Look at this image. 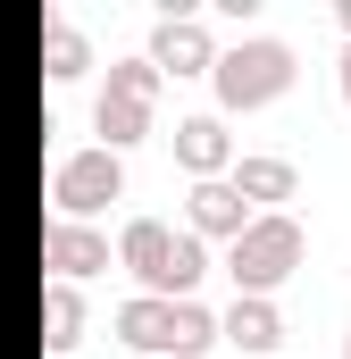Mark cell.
<instances>
[{"label":"cell","instance_id":"1","mask_svg":"<svg viewBox=\"0 0 351 359\" xmlns=\"http://www.w3.org/2000/svg\"><path fill=\"white\" fill-rule=\"evenodd\" d=\"M117 334H126L134 351H184V359H192V351L218 343V318L192 309V301H151V292H143V301L117 309Z\"/></svg>","mask_w":351,"mask_h":359},{"label":"cell","instance_id":"2","mask_svg":"<svg viewBox=\"0 0 351 359\" xmlns=\"http://www.w3.org/2000/svg\"><path fill=\"white\" fill-rule=\"evenodd\" d=\"M126 268L143 276L151 301H159V292H184V284L201 276V243H192V234H168V226L143 217V226H126Z\"/></svg>","mask_w":351,"mask_h":359},{"label":"cell","instance_id":"3","mask_svg":"<svg viewBox=\"0 0 351 359\" xmlns=\"http://www.w3.org/2000/svg\"><path fill=\"white\" fill-rule=\"evenodd\" d=\"M293 259H301V226L293 217H260V226H243L234 234V284H243V301H260L276 276H293Z\"/></svg>","mask_w":351,"mask_h":359},{"label":"cell","instance_id":"4","mask_svg":"<svg viewBox=\"0 0 351 359\" xmlns=\"http://www.w3.org/2000/svg\"><path fill=\"white\" fill-rule=\"evenodd\" d=\"M284 84H293V50H284V42H243V50L218 59V92H226V109H260V100H276Z\"/></svg>","mask_w":351,"mask_h":359},{"label":"cell","instance_id":"5","mask_svg":"<svg viewBox=\"0 0 351 359\" xmlns=\"http://www.w3.org/2000/svg\"><path fill=\"white\" fill-rule=\"evenodd\" d=\"M100 201H117V151L67 159V168H59V209H67V217H92Z\"/></svg>","mask_w":351,"mask_h":359},{"label":"cell","instance_id":"6","mask_svg":"<svg viewBox=\"0 0 351 359\" xmlns=\"http://www.w3.org/2000/svg\"><path fill=\"white\" fill-rule=\"evenodd\" d=\"M143 100H151V67L134 59V67H117V84L100 100V134H109V142H134V134H143Z\"/></svg>","mask_w":351,"mask_h":359},{"label":"cell","instance_id":"7","mask_svg":"<svg viewBox=\"0 0 351 359\" xmlns=\"http://www.w3.org/2000/svg\"><path fill=\"white\" fill-rule=\"evenodd\" d=\"M42 259L59 276H92V268H109V243H92L84 226H51V234H42Z\"/></svg>","mask_w":351,"mask_h":359},{"label":"cell","instance_id":"8","mask_svg":"<svg viewBox=\"0 0 351 359\" xmlns=\"http://www.w3.org/2000/svg\"><path fill=\"white\" fill-rule=\"evenodd\" d=\"M176 159H184L192 176L226 168V134H218V117H192V126H176Z\"/></svg>","mask_w":351,"mask_h":359},{"label":"cell","instance_id":"9","mask_svg":"<svg viewBox=\"0 0 351 359\" xmlns=\"http://www.w3.org/2000/svg\"><path fill=\"white\" fill-rule=\"evenodd\" d=\"M192 226H201V234H243L234 184H192Z\"/></svg>","mask_w":351,"mask_h":359},{"label":"cell","instance_id":"10","mask_svg":"<svg viewBox=\"0 0 351 359\" xmlns=\"http://www.w3.org/2000/svg\"><path fill=\"white\" fill-rule=\"evenodd\" d=\"M226 334H234L243 351H276V334H284V326H276V309H267V301H234V309H226Z\"/></svg>","mask_w":351,"mask_h":359},{"label":"cell","instance_id":"11","mask_svg":"<svg viewBox=\"0 0 351 359\" xmlns=\"http://www.w3.org/2000/svg\"><path fill=\"white\" fill-rule=\"evenodd\" d=\"M243 192H251V201H284V192H293V168H284V159H243L234 201H243Z\"/></svg>","mask_w":351,"mask_h":359},{"label":"cell","instance_id":"12","mask_svg":"<svg viewBox=\"0 0 351 359\" xmlns=\"http://www.w3.org/2000/svg\"><path fill=\"white\" fill-rule=\"evenodd\" d=\"M209 59V42H201V25H159V67H176V76H192Z\"/></svg>","mask_w":351,"mask_h":359},{"label":"cell","instance_id":"13","mask_svg":"<svg viewBox=\"0 0 351 359\" xmlns=\"http://www.w3.org/2000/svg\"><path fill=\"white\" fill-rule=\"evenodd\" d=\"M76 326H84V309H76V292L59 284V292H51V351H67V343H76Z\"/></svg>","mask_w":351,"mask_h":359},{"label":"cell","instance_id":"14","mask_svg":"<svg viewBox=\"0 0 351 359\" xmlns=\"http://www.w3.org/2000/svg\"><path fill=\"white\" fill-rule=\"evenodd\" d=\"M343 100H351V50H343Z\"/></svg>","mask_w":351,"mask_h":359},{"label":"cell","instance_id":"15","mask_svg":"<svg viewBox=\"0 0 351 359\" xmlns=\"http://www.w3.org/2000/svg\"><path fill=\"white\" fill-rule=\"evenodd\" d=\"M343 25H351V8H343Z\"/></svg>","mask_w":351,"mask_h":359},{"label":"cell","instance_id":"16","mask_svg":"<svg viewBox=\"0 0 351 359\" xmlns=\"http://www.w3.org/2000/svg\"><path fill=\"white\" fill-rule=\"evenodd\" d=\"M343 359H351V351H343Z\"/></svg>","mask_w":351,"mask_h":359}]
</instances>
